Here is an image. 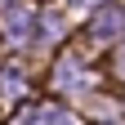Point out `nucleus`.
Returning a JSON list of instances; mask_svg holds the SVG:
<instances>
[{
  "instance_id": "f257e3e1",
  "label": "nucleus",
  "mask_w": 125,
  "mask_h": 125,
  "mask_svg": "<svg viewBox=\"0 0 125 125\" xmlns=\"http://www.w3.org/2000/svg\"><path fill=\"white\" fill-rule=\"evenodd\" d=\"M121 27H125V5H116V0H112V5H98V9H94L89 36H94V40H112Z\"/></svg>"
},
{
  "instance_id": "f03ea898",
  "label": "nucleus",
  "mask_w": 125,
  "mask_h": 125,
  "mask_svg": "<svg viewBox=\"0 0 125 125\" xmlns=\"http://www.w3.org/2000/svg\"><path fill=\"white\" fill-rule=\"evenodd\" d=\"M81 81V67H76V58H62V67L54 72V85H76Z\"/></svg>"
},
{
  "instance_id": "7ed1b4c3",
  "label": "nucleus",
  "mask_w": 125,
  "mask_h": 125,
  "mask_svg": "<svg viewBox=\"0 0 125 125\" xmlns=\"http://www.w3.org/2000/svg\"><path fill=\"white\" fill-rule=\"evenodd\" d=\"M116 72L125 76V45H121V54H116Z\"/></svg>"
},
{
  "instance_id": "20e7f679",
  "label": "nucleus",
  "mask_w": 125,
  "mask_h": 125,
  "mask_svg": "<svg viewBox=\"0 0 125 125\" xmlns=\"http://www.w3.org/2000/svg\"><path fill=\"white\" fill-rule=\"evenodd\" d=\"M76 5H98V0H76Z\"/></svg>"
}]
</instances>
